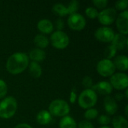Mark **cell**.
Instances as JSON below:
<instances>
[{
    "label": "cell",
    "instance_id": "obj_31",
    "mask_svg": "<svg viewBox=\"0 0 128 128\" xmlns=\"http://www.w3.org/2000/svg\"><path fill=\"white\" fill-rule=\"evenodd\" d=\"M98 123L100 124L104 125V126H106V125H108L110 123L111 119L106 115H101V116H99V118L98 119Z\"/></svg>",
    "mask_w": 128,
    "mask_h": 128
},
{
    "label": "cell",
    "instance_id": "obj_38",
    "mask_svg": "<svg viewBox=\"0 0 128 128\" xmlns=\"http://www.w3.org/2000/svg\"><path fill=\"white\" fill-rule=\"evenodd\" d=\"M128 106L127 105V106H126V107H125V115H126V116H128Z\"/></svg>",
    "mask_w": 128,
    "mask_h": 128
},
{
    "label": "cell",
    "instance_id": "obj_19",
    "mask_svg": "<svg viewBox=\"0 0 128 128\" xmlns=\"http://www.w3.org/2000/svg\"><path fill=\"white\" fill-rule=\"evenodd\" d=\"M49 39L46 36L42 34H37L34 38V44L38 49H44L46 48L49 45Z\"/></svg>",
    "mask_w": 128,
    "mask_h": 128
},
{
    "label": "cell",
    "instance_id": "obj_12",
    "mask_svg": "<svg viewBox=\"0 0 128 128\" xmlns=\"http://www.w3.org/2000/svg\"><path fill=\"white\" fill-rule=\"evenodd\" d=\"M92 89L96 93L98 92L100 94L106 95V96H108L112 92V86L110 85L109 82H106V81H101V82L96 83L95 85H93V86L92 87Z\"/></svg>",
    "mask_w": 128,
    "mask_h": 128
},
{
    "label": "cell",
    "instance_id": "obj_6",
    "mask_svg": "<svg viewBox=\"0 0 128 128\" xmlns=\"http://www.w3.org/2000/svg\"><path fill=\"white\" fill-rule=\"evenodd\" d=\"M98 73L104 77H108L111 76L115 74L116 71V68L113 64V62L109 59L104 58L100 60L96 67Z\"/></svg>",
    "mask_w": 128,
    "mask_h": 128
},
{
    "label": "cell",
    "instance_id": "obj_22",
    "mask_svg": "<svg viewBox=\"0 0 128 128\" xmlns=\"http://www.w3.org/2000/svg\"><path fill=\"white\" fill-rule=\"evenodd\" d=\"M112 123L114 128H128V127L127 118L122 116H117L114 117Z\"/></svg>",
    "mask_w": 128,
    "mask_h": 128
},
{
    "label": "cell",
    "instance_id": "obj_8",
    "mask_svg": "<svg viewBox=\"0 0 128 128\" xmlns=\"http://www.w3.org/2000/svg\"><path fill=\"white\" fill-rule=\"evenodd\" d=\"M110 85L112 88L117 90L127 89L128 87V76L124 73H116L110 76Z\"/></svg>",
    "mask_w": 128,
    "mask_h": 128
},
{
    "label": "cell",
    "instance_id": "obj_37",
    "mask_svg": "<svg viewBox=\"0 0 128 128\" xmlns=\"http://www.w3.org/2000/svg\"><path fill=\"white\" fill-rule=\"evenodd\" d=\"M14 128H32L29 124H26V123H21L17 124Z\"/></svg>",
    "mask_w": 128,
    "mask_h": 128
},
{
    "label": "cell",
    "instance_id": "obj_7",
    "mask_svg": "<svg viewBox=\"0 0 128 128\" xmlns=\"http://www.w3.org/2000/svg\"><path fill=\"white\" fill-rule=\"evenodd\" d=\"M116 10L113 8H104L99 12L98 18L99 22L104 26L112 24L116 20Z\"/></svg>",
    "mask_w": 128,
    "mask_h": 128
},
{
    "label": "cell",
    "instance_id": "obj_5",
    "mask_svg": "<svg viewBox=\"0 0 128 128\" xmlns=\"http://www.w3.org/2000/svg\"><path fill=\"white\" fill-rule=\"evenodd\" d=\"M50 41L56 49L63 50L65 49L70 42L68 35L63 31H56L50 36Z\"/></svg>",
    "mask_w": 128,
    "mask_h": 128
},
{
    "label": "cell",
    "instance_id": "obj_29",
    "mask_svg": "<svg viewBox=\"0 0 128 128\" xmlns=\"http://www.w3.org/2000/svg\"><path fill=\"white\" fill-rule=\"evenodd\" d=\"M82 84L86 88V89H92V87L93 86V80L90 76H86L82 81Z\"/></svg>",
    "mask_w": 128,
    "mask_h": 128
},
{
    "label": "cell",
    "instance_id": "obj_40",
    "mask_svg": "<svg viewBox=\"0 0 128 128\" xmlns=\"http://www.w3.org/2000/svg\"><path fill=\"white\" fill-rule=\"evenodd\" d=\"M110 128V127H108V126H102V127H100V128Z\"/></svg>",
    "mask_w": 128,
    "mask_h": 128
},
{
    "label": "cell",
    "instance_id": "obj_17",
    "mask_svg": "<svg viewBox=\"0 0 128 128\" xmlns=\"http://www.w3.org/2000/svg\"><path fill=\"white\" fill-rule=\"evenodd\" d=\"M28 57V58L32 60V62L38 63V62H42L45 58L46 53L43 50L35 48V49H33L32 50L30 51Z\"/></svg>",
    "mask_w": 128,
    "mask_h": 128
},
{
    "label": "cell",
    "instance_id": "obj_35",
    "mask_svg": "<svg viewBox=\"0 0 128 128\" xmlns=\"http://www.w3.org/2000/svg\"><path fill=\"white\" fill-rule=\"evenodd\" d=\"M76 98H77L76 90L75 88H73L70 92V102L71 104H74L76 102Z\"/></svg>",
    "mask_w": 128,
    "mask_h": 128
},
{
    "label": "cell",
    "instance_id": "obj_1",
    "mask_svg": "<svg viewBox=\"0 0 128 128\" xmlns=\"http://www.w3.org/2000/svg\"><path fill=\"white\" fill-rule=\"evenodd\" d=\"M29 58L25 52H15L6 62V70L13 75L22 73L28 66Z\"/></svg>",
    "mask_w": 128,
    "mask_h": 128
},
{
    "label": "cell",
    "instance_id": "obj_16",
    "mask_svg": "<svg viewBox=\"0 0 128 128\" xmlns=\"http://www.w3.org/2000/svg\"><path fill=\"white\" fill-rule=\"evenodd\" d=\"M113 64L115 65L116 69L117 68L119 70L126 71L128 69V57L124 55H119L115 58Z\"/></svg>",
    "mask_w": 128,
    "mask_h": 128
},
{
    "label": "cell",
    "instance_id": "obj_11",
    "mask_svg": "<svg viewBox=\"0 0 128 128\" xmlns=\"http://www.w3.org/2000/svg\"><path fill=\"white\" fill-rule=\"evenodd\" d=\"M116 27L120 34L127 35L128 33V10L121 12L116 18Z\"/></svg>",
    "mask_w": 128,
    "mask_h": 128
},
{
    "label": "cell",
    "instance_id": "obj_32",
    "mask_svg": "<svg viewBox=\"0 0 128 128\" xmlns=\"http://www.w3.org/2000/svg\"><path fill=\"white\" fill-rule=\"evenodd\" d=\"M92 3L98 9H104L107 6L108 1L107 0H94L92 1Z\"/></svg>",
    "mask_w": 128,
    "mask_h": 128
},
{
    "label": "cell",
    "instance_id": "obj_13",
    "mask_svg": "<svg viewBox=\"0 0 128 128\" xmlns=\"http://www.w3.org/2000/svg\"><path fill=\"white\" fill-rule=\"evenodd\" d=\"M104 110L110 116L115 115L118 111V104L114 98L111 96H106L104 100Z\"/></svg>",
    "mask_w": 128,
    "mask_h": 128
},
{
    "label": "cell",
    "instance_id": "obj_30",
    "mask_svg": "<svg viewBox=\"0 0 128 128\" xmlns=\"http://www.w3.org/2000/svg\"><path fill=\"white\" fill-rule=\"evenodd\" d=\"M8 92V86L6 84V82L2 80H0V99L3 98Z\"/></svg>",
    "mask_w": 128,
    "mask_h": 128
},
{
    "label": "cell",
    "instance_id": "obj_20",
    "mask_svg": "<svg viewBox=\"0 0 128 128\" xmlns=\"http://www.w3.org/2000/svg\"><path fill=\"white\" fill-rule=\"evenodd\" d=\"M28 71L30 75L33 78H39L42 74V68L40 65L34 62H32L28 64Z\"/></svg>",
    "mask_w": 128,
    "mask_h": 128
},
{
    "label": "cell",
    "instance_id": "obj_21",
    "mask_svg": "<svg viewBox=\"0 0 128 128\" xmlns=\"http://www.w3.org/2000/svg\"><path fill=\"white\" fill-rule=\"evenodd\" d=\"M59 128H77V124L72 117L67 116L60 120Z\"/></svg>",
    "mask_w": 128,
    "mask_h": 128
},
{
    "label": "cell",
    "instance_id": "obj_39",
    "mask_svg": "<svg viewBox=\"0 0 128 128\" xmlns=\"http://www.w3.org/2000/svg\"><path fill=\"white\" fill-rule=\"evenodd\" d=\"M124 97H125L126 98H128V89H126V91H125V95H124Z\"/></svg>",
    "mask_w": 128,
    "mask_h": 128
},
{
    "label": "cell",
    "instance_id": "obj_2",
    "mask_svg": "<svg viewBox=\"0 0 128 128\" xmlns=\"http://www.w3.org/2000/svg\"><path fill=\"white\" fill-rule=\"evenodd\" d=\"M17 110L16 100L8 96L0 101V118L8 119L13 117Z\"/></svg>",
    "mask_w": 128,
    "mask_h": 128
},
{
    "label": "cell",
    "instance_id": "obj_14",
    "mask_svg": "<svg viewBox=\"0 0 128 128\" xmlns=\"http://www.w3.org/2000/svg\"><path fill=\"white\" fill-rule=\"evenodd\" d=\"M112 45L117 50H122L128 46V38L126 35L118 33L115 34V36L112 40Z\"/></svg>",
    "mask_w": 128,
    "mask_h": 128
},
{
    "label": "cell",
    "instance_id": "obj_34",
    "mask_svg": "<svg viewBox=\"0 0 128 128\" xmlns=\"http://www.w3.org/2000/svg\"><path fill=\"white\" fill-rule=\"evenodd\" d=\"M56 26L58 31H62L64 27V22L62 18H58L56 20Z\"/></svg>",
    "mask_w": 128,
    "mask_h": 128
},
{
    "label": "cell",
    "instance_id": "obj_23",
    "mask_svg": "<svg viewBox=\"0 0 128 128\" xmlns=\"http://www.w3.org/2000/svg\"><path fill=\"white\" fill-rule=\"evenodd\" d=\"M52 11L55 14H57L59 16H65L68 15L67 7L61 3L55 4L52 7Z\"/></svg>",
    "mask_w": 128,
    "mask_h": 128
},
{
    "label": "cell",
    "instance_id": "obj_24",
    "mask_svg": "<svg viewBox=\"0 0 128 128\" xmlns=\"http://www.w3.org/2000/svg\"><path fill=\"white\" fill-rule=\"evenodd\" d=\"M80 7V2L76 0H72L69 2L68 7H67V11L68 14L72 15L74 14H76L77 10H79Z\"/></svg>",
    "mask_w": 128,
    "mask_h": 128
},
{
    "label": "cell",
    "instance_id": "obj_18",
    "mask_svg": "<svg viewBox=\"0 0 128 128\" xmlns=\"http://www.w3.org/2000/svg\"><path fill=\"white\" fill-rule=\"evenodd\" d=\"M52 118L51 114L47 110H41L40 111L36 116L37 122L41 125H46L50 124L52 121Z\"/></svg>",
    "mask_w": 128,
    "mask_h": 128
},
{
    "label": "cell",
    "instance_id": "obj_3",
    "mask_svg": "<svg viewBox=\"0 0 128 128\" xmlns=\"http://www.w3.org/2000/svg\"><path fill=\"white\" fill-rule=\"evenodd\" d=\"M98 101V94L92 89H85L78 97L79 106L84 109L88 110L92 108Z\"/></svg>",
    "mask_w": 128,
    "mask_h": 128
},
{
    "label": "cell",
    "instance_id": "obj_33",
    "mask_svg": "<svg viewBox=\"0 0 128 128\" xmlns=\"http://www.w3.org/2000/svg\"><path fill=\"white\" fill-rule=\"evenodd\" d=\"M77 128H94L92 123H91L89 121L83 120L79 122L77 124Z\"/></svg>",
    "mask_w": 128,
    "mask_h": 128
},
{
    "label": "cell",
    "instance_id": "obj_15",
    "mask_svg": "<svg viewBox=\"0 0 128 128\" xmlns=\"http://www.w3.org/2000/svg\"><path fill=\"white\" fill-rule=\"evenodd\" d=\"M37 27L38 29L43 34H50L54 28L52 22L47 19L40 20L38 22Z\"/></svg>",
    "mask_w": 128,
    "mask_h": 128
},
{
    "label": "cell",
    "instance_id": "obj_36",
    "mask_svg": "<svg viewBox=\"0 0 128 128\" xmlns=\"http://www.w3.org/2000/svg\"><path fill=\"white\" fill-rule=\"evenodd\" d=\"M124 94H121V93H117L115 94V100H118V101H121L122 100L124 99Z\"/></svg>",
    "mask_w": 128,
    "mask_h": 128
},
{
    "label": "cell",
    "instance_id": "obj_4",
    "mask_svg": "<svg viewBox=\"0 0 128 128\" xmlns=\"http://www.w3.org/2000/svg\"><path fill=\"white\" fill-rule=\"evenodd\" d=\"M49 112L51 116L57 117H64L70 112V106L64 100L56 99L52 100L49 106Z\"/></svg>",
    "mask_w": 128,
    "mask_h": 128
},
{
    "label": "cell",
    "instance_id": "obj_9",
    "mask_svg": "<svg viewBox=\"0 0 128 128\" xmlns=\"http://www.w3.org/2000/svg\"><path fill=\"white\" fill-rule=\"evenodd\" d=\"M68 26L74 31H81L86 26V21L85 17L78 13L70 15L68 19Z\"/></svg>",
    "mask_w": 128,
    "mask_h": 128
},
{
    "label": "cell",
    "instance_id": "obj_28",
    "mask_svg": "<svg viewBox=\"0 0 128 128\" xmlns=\"http://www.w3.org/2000/svg\"><path fill=\"white\" fill-rule=\"evenodd\" d=\"M128 5V0H118L115 3L116 9L118 10H126Z\"/></svg>",
    "mask_w": 128,
    "mask_h": 128
},
{
    "label": "cell",
    "instance_id": "obj_25",
    "mask_svg": "<svg viewBox=\"0 0 128 128\" xmlns=\"http://www.w3.org/2000/svg\"><path fill=\"white\" fill-rule=\"evenodd\" d=\"M116 52H117V50L111 44L106 47V49L104 50V57L106 59L110 60L112 58L115 57Z\"/></svg>",
    "mask_w": 128,
    "mask_h": 128
},
{
    "label": "cell",
    "instance_id": "obj_26",
    "mask_svg": "<svg viewBox=\"0 0 128 128\" xmlns=\"http://www.w3.org/2000/svg\"><path fill=\"white\" fill-rule=\"evenodd\" d=\"M98 111L94 108H90L86 110V111L84 112V118L87 120H92L98 117Z\"/></svg>",
    "mask_w": 128,
    "mask_h": 128
},
{
    "label": "cell",
    "instance_id": "obj_10",
    "mask_svg": "<svg viewBox=\"0 0 128 128\" xmlns=\"http://www.w3.org/2000/svg\"><path fill=\"white\" fill-rule=\"evenodd\" d=\"M114 36H115V32L113 29L107 26H103L98 28L94 32L95 38L98 40L104 43L112 42Z\"/></svg>",
    "mask_w": 128,
    "mask_h": 128
},
{
    "label": "cell",
    "instance_id": "obj_27",
    "mask_svg": "<svg viewBox=\"0 0 128 128\" xmlns=\"http://www.w3.org/2000/svg\"><path fill=\"white\" fill-rule=\"evenodd\" d=\"M85 13L86 14V16L90 18V19H95L98 17L99 12L98 11L97 8H94V7H88L86 9Z\"/></svg>",
    "mask_w": 128,
    "mask_h": 128
}]
</instances>
